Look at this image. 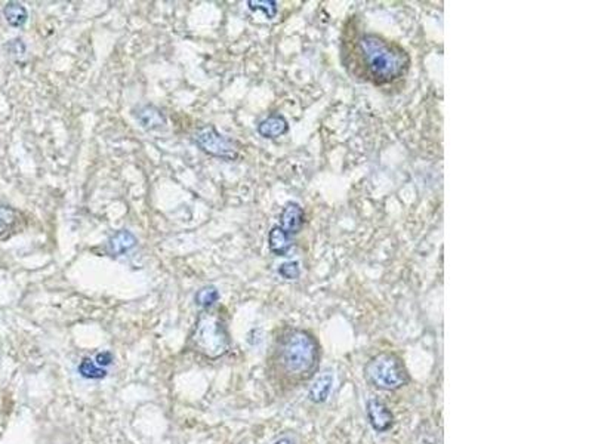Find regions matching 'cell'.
Wrapping results in <instances>:
<instances>
[{
  "mask_svg": "<svg viewBox=\"0 0 592 444\" xmlns=\"http://www.w3.org/2000/svg\"><path fill=\"white\" fill-rule=\"evenodd\" d=\"M343 46V64L354 78L379 88L400 82L411 70L412 60L407 51L378 33L355 31Z\"/></svg>",
  "mask_w": 592,
  "mask_h": 444,
  "instance_id": "obj_1",
  "label": "cell"
},
{
  "mask_svg": "<svg viewBox=\"0 0 592 444\" xmlns=\"http://www.w3.org/2000/svg\"><path fill=\"white\" fill-rule=\"evenodd\" d=\"M321 346L313 333L289 328L276 338L268 357V373L285 388H296L313 379L319 371Z\"/></svg>",
  "mask_w": 592,
  "mask_h": 444,
  "instance_id": "obj_2",
  "label": "cell"
},
{
  "mask_svg": "<svg viewBox=\"0 0 592 444\" xmlns=\"http://www.w3.org/2000/svg\"><path fill=\"white\" fill-rule=\"evenodd\" d=\"M187 348L209 362L219 360L230 353L231 338L221 310L209 308L199 314L188 337Z\"/></svg>",
  "mask_w": 592,
  "mask_h": 444,
  "instance_id": "obj_3",
  "label": "cell"
},
{
  "mask_svg": "<svg viewBox=\"0 0 592 444\" xmlns=\"http://www.w3.org/2000/svg\"><path fill=\"white\" fill-rule=\"evenodd\" d=\"M364 376L372 387L381 391H398L411 381L403 360L394 353L376 354L364 367Z\"/></svg>",
  "mask_w": 592,
  "mask_h": 444,
  "instance_id": "obj_4",
  "label": "cell"
},
{
  "mask_svg": "<svg viewBox=\"0 0 592 444\" xmlns=\"http://www.w3.org/2000/svg\"><path fill=\"white\" fill-rule=\"evenodd\" d=\"M196 144L213 157L233 160L237 157V148L231 139L221 135L217 127L212 125H206L199 127L195 134Z\"/></svg>",
  "mask_w": 592,
  "mask_h": 444,
  "instance_id": "obj_5",
  "label": "cell"
},
{
  "mask_svg": "<svg viewBox=\"0 0 592 444\" xmlns=\"http://www.w3.org/2000/svg\"><path fill=\"white\" fill-rule=\"evenodd\" d=\"M27 225V218L23 212L0 203V242L9 240L10 237L23 231Z\"/></svg>",
  "mask_w": 592,
  "mask_h": 444,
  "instance_id": "obj_6",
  "label": "cell"
},
{
  "mask_svg": "<svg viewBox=\"0 0 592 444\" xmlns=\"http://www.w3.org/2000/svg\"><path fill=\"white\" fill-rule=\"evenodd\" d=\"M366 414L370 427L376 432H386L394 425V415L391 409L379 398H370L366 405Z\"/></svg>",
  "mask_w": 592,
  "mask_h": 444,
  "instance_id": "obj_7",
  "label": "cell"
},
{
  "mask_svg": "<svg viewBox=\"0 0 592 444\" xmlns=\"http://www.w3.org/2000/svg\"><path fill=\"white\" fill-rule=\"evenodd\" d=\"M333 382H335V375H333L332 371L328 369L317 373L308 388L310 402H313L314 405L326 403L333 389Z\"/></svg>",
  "mask_w": 592,
  "mask_h": 444,
  "instance_id": "obj_8",
  "label": "cell"
},
{
  "mask_svg": "<svg viewBox=\"0 0 592 444\" xmlns=\"http://www.w3.org/2000/svg\"><path fill=\"white\" fill-rule=\"evenodd\" d=\"M304 224V211L296 203H287L280 215V229L286 234H298Z\"/></svg>",
  "mask_w": 592,
  "mask_h": 444,
  "instance_id": "obj_9",
  "label": "cell"
},
{
  "mask_svg": "<svg viewBox=\"0 0 592 444\" xmlns=\"http://www.w3.org/2000/svg\"><path fill=\"white\" fill-rule=\"evenodd\" d=\"M136 243H138L136 237L131 231L120 230L110 237L109 252L113 256H120L129 251H132V249L136 246Z\"/></svg>",
  "mask_w": 592,
  "mask_h": 444,
  "instance_id": "obj_10",
  "label": "cell"
},
{
  "mask_svg": "<svg viewBox=\"0 0 592 444\" xmlns=\"http://www.w3.org/2000/svg\"><path fill=\"white\" fill-rule=\"evenodd\" d=\"M136 117L143 127L148 129V131H154V129H160L166 125L163 113L154 105H144L143 108H139Z\"/></svg>",
  "mask_w": 592,
  "mask_h": 444,
  "instance_id": "obj_11",
  "label": "cell"
},
{
  "mask_svg": "<svg viewBox=\"0 0 592 444\" xmlns=\"http://www.w3.org/2000/svg\"><path fill=\"white\" fill-rule=\"evenodd\" d=\"M287 129L289 126H287L286 118L280 114H274L260 123V126H258V132H260V135L264 138H277L286 134Z\"/></svg>",
  "mask_w": 592,
  "mask_h": 444,
  "instance_id": "obj_12",
  "label": "cell"
},
{
  "mask_svg": "<svg viewBox=\"0 0 592 444\" xmlns=\"http://www.w3.org/2000/svg\"><path fill=\"white\" fill-rule=\"evenodd\" d=\"M3 15H5L6 23L10 27H23L27 23V18H28L26 6L18 2L6 3V6L3 8Z\"/></svg>",
  "mask_w": 592,
  "mask_h": 444,
  "instance_id": "obj_13",
  "label": "cell"
},
{
  "mask_svg": "<svg viewBox=\"0 0 592 444\" xmlns=\"http://www.w3.org/2000/svg\"><path fill=\"white\" fill-rule=\"evenodd\" d=\"M268 243H270V251L278 256H283L287 254L290 249V236L286 234L280 227H274L270 231V237H268Z\"/></svg>",
  "mask_w": 592,
  "mask_h": 444,
  "instance_id": "obj_14",
  "label": "cell"
},
{
  "mask_svg": "<svg viewBox=\"0 0 592 444\" xmlns=\"http://www.w3.org/2000/svg\"><path fill=\"white\" fill-rule=\"evenodd\" d=\"M78 371L84 379H93V381H100V379H104L107 373H109L107 369H102V367H100L95 363V360L89 359V357H84L80 362Z\"/></svg>",
  "mask_w": 592,
  "mask_h": 444,
  "instance_id": "obj_15",
  "label": "cell"
},
{
  "mask_svg": "<svg viewBox=\"0 0 592 444\" xmlns=\"http://www.w3.org/2000/svg\"><path fill=\"white\" fill-rule=\"evenodd\" d=\"M219 299V292L215 286H204L200 290H197V294L195 296L196 305L203 308V310H209L212 308L215 304H217Z\"/></svg>",
  "mask_w": 592,
  "mask_h": 444,
  "instance_id": "obj_16",
  "label": "cell"
},
{
  "mask_svg": "<svg viewBox=\"0 0 592 444\" xmlns=\"http://www.w3.org/2000/svg\"><path fill=\"white\" fill-rule=\"evenodd\" d=\"M252 10H264L268 18H273L277 14V3L276 2H256V0H249L247 2Z\"/></svg>",
  "mask_w": 592,
  "mask_h": 444,
  "instance_id": "obj_17",
  "label": "cell"
},
{
  "mask_svg": "<svg viewBox=\"0 0 592 444\" xmlns=\"http://www.w3.org/2000/svg\"><path fill=\"white\" fill-rule=\"evenodd\" d=\"M278 273L280 276L287 280H295L299 277V267L296 263H286L283 265H280Z\"/></svg>",
  "mask_w": 592,
  "mask_h": 444,
  "instance_id": "obj_18",
  "label": "cell"
},
{
  "mask_svg": "<svg viewBox=\"0 0 592 444\" xmlns=\"http://www.w3.org/2000/svg\"><path fill=\"white\" fill-rule=\"evenodd\" d=\"M113 362H114V359H113V354L110 351L98 353V354H96V357H95V363L98 364L100 367H102V369H105V367H109Z\"/></svg>",
  "mask_w": 592,
  "mask_h": 444,
  "instance_id": "obj_19",
  "label": "cell"
},
{
  "mask_svg": "<svg viewBox=\"0 0 592 444\" xmlns=\"http://www.w3.org/2000/svg\"><path fill=\"white\" fill-rule=\"evenodd\" d=\"M274 444H296V443L294 438H290V437H282V438H278L277 441H274Z\"/></svg>",
  "mask_w": 592,
  "mask_h": 444,
  "instance_id": "obj_20",
  "label": "cell"
}]
</instances>
